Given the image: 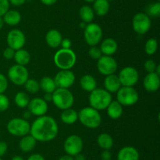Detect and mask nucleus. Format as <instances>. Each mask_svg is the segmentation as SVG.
Listing matches in <instances>:
<instances>
[{
    "label": "nucleus",
    "instance_id": "obj_37",
    "mask_svg": "<svg viewBox=\"0 0 160 160\" xmlns=\"http://www.w3.org/2000/svg\"><path fill=\"white\" fill-rule=\"evenodd\" d=\"M88 55L92 59L98 60L102 56V53L101 50H100V48H98L96 45H95V46L90 47V49L88 50Z\"/></svg>",
    "mask_w": 160,
    "mask_h": 160
},
{
    "label": "nucleus",
    "instance_id": "obj_38",
    "mask_svg": "<svg viewBox=\"0 0 160 160\" xmlns=\"http://www.w3.org/2000/svg\"><path fill=\"white\" fill-rule=\"evenodd\" d=\"M156 67H157V64H156V62L152 59L147 60L145 62V64H144L145 70L148 73H152V72H155Z\"/></svg>",
    "mask_w": 160,
    "mask_h": 160
},
{
    "label": "nucleus",
    "instance_id": "obj_7",
    "mask_svg": "<svg viewBox=\"0 0 160 160\" xmlns=\"http://www.w3.org/2000/svg\"><path fill=\"white\" fill-rule=\"evenodd\" d=\"M31 124L27 119L22 118H14L9 120L7 124V130L11 135L16 136H23L30 133Z\"/></svg>",
    "mask_w": 160,
    "mask_h": 160
},
{
    "label": "nucleus",
    "instance_id": "obj_12",
    "mask_svg": "<svg viewBox=\"0 0 160 160\" xmlns=\"http://www.w3.org/2000/svg\"><path fill=\"white\" fill-rule=\"evenodd\" d=\"M97 67L102 75L107 76L112 74H115L117 69V63L112 56L102 55L98 60Z\"/></svg>",
    "mask_w": 160,
    "mask_h": 160
},
{
    "label": "nucleus",
    "instance_id": "obj_50",
    "mask_svg": "<svg viewBox=\"0 0 160 160\" xmlns=\"http://www.w3.org/2000/svg\"><path fill=\"white\" fill-rule=\"evenodd\" d=\"M58 160H73V157L68 155H65L61 156Z\"/></svg>",
    "mask_w": 160,
    "mask_h": 160
},
{
    "label": "nucleus",
    "instance_id": "obj_47",
    "mask_svg": "<svg viewBox=\"0 0 160 160\" xmlns=\"http://www.w3.org/2000/svg\"><path fill=\"white\" fill-rule=\"evenodd\" d=\"M40 1L45 6H52L57 2V0H40Z\"/></svg>",
    "mask_w": 160,
    "mask_h": 160
},
{
    "label": "nucleus",
    "instance_id": "obj_4",
    "mask_svg": "<svg viewBox=\"0 0 160 160\" xmlns=\"http://www.w3.org/2000/svg\"><path fill=\"white\" fill-rule=\"evenodd\" d=\"M77 56L71 49H60L54 56V63L60 70H70L75 65Z\"/></svg>",
    "mask_w": 160,
    "mask_h": 160
},
{
    "label": "nucleus",
    "instance_id": "obj_57",
    "mask_svg": "<svg viewBox=\"0 0 160 160\" xmlns=\"http://www.w3.org/2000/svg\"><path fill=\"white\" fill-rule=\"evenodd\" d=\"M159 0H158V2H159Z\"/></svg>",
    "mask_w": 160,
    "mask_h": 160
},
{
    "label": "nucleus",
    "instance_id": "obj_35",
    "mask_svg": "<svg viewBox=\"0 0 160 160\" xmlns=\"http://www.w3.org/2000/svg\"><path fill=\"white\" fill-rule=\"evenodd\" d=\"M145 13L148 17H158L160 15V3L156 2V3H151L148 5L146 8V13Z\"/></svg>",
    "mask_w": 160,
    "mask_h": 160
},
{
    "label": "nucleus",
    "instance_id": "obj_43",
    "mask_svg": "<svg viewBox=\"0 0 160 160\" xmlns=\"http://www.w3.org/2000/svg\"><path fill=\"white\" fill-rule=\"evenodd\" d=\"M8 149V145L5 141H0V157L3 156L6 153Z\"/></svg>",
    "mask_w": 160,
    "mask_h": 160
},
{
    "label": "nucleus",
    "instance_id": "obj_27",
    "mask_svg": "<svg viewBox=\"0 0 160 160\" xmlns=\"http://www.w3.org/2000/svg\"><path fill=\"white\" fill-rule=\"evenodd\" d=\"M61 120L63 123L67 125H71L75 123L78 119V112L75 111L74 109L67 108V109L62 110V112L61 113Z\"/></svg>",
    "mask_w": 160,
    "mask_h": 160
},
{
    "label": "nucleus",
    "instance_id": "obj_45",
    "mask_svg": "<svg viewBox=\"0 0 160 160\" xmlns=\"http://www.w3.org/2000/svg\"><path fill=\"white\" fill-rule=\"evenodd\" d=\"M27 160H45V159L43 157V155H42L41 154L34 153L30 155Z\"/></svg>",
    "mask_w": 160,
    "mask_h": 160
},
{
    "label": "nucleus",
    "instance_id": "obj_28",
    "mask_svg": "<svg viewBox=\"0 0 160 160\" xmlns=\"http://www.w3.org/2000/svg\"><path fill=\"white\" fill-rule=\"evenodd\" d=\"M97 143L103 150H109L113 146L114 141L110 134L107 133H102L98 135L97 138Z\"/></svg>",
    "mask_w": 160,
    "mask_h": 160
},
{
    "label": "nucleus",
    "instance_id": "obj_16",
    "mask_svg": "<svg viewBox=\"0 0 160 160\" xmlns=\"http://www.w3.org/2000/svg\"><path fill=\"white\" fill-rule=\"evenodd\" d=\"M29 111L31 115L36 116L45 115L48 111V104L44 99L40 97H35L30 100L28 106Z\"/></svg>",
    "mask_w": 160,
    "mask_h": 160
},
{
    "label": "nucleus",
    "instance_id": "obj_30",
    "mask_svg": "<svg viewBox=\"0 0 160 160\" xmlns=\"http://www.w3.org/2000/svg\"><path fill=\"white\" fill-rule=\"evenodd\" d=\"M79 15L82 22L85 24L92 23L95 17V13L93 9L89 6H81L79 10Z\"/></svg>",
    "mask_w": 160,
    "mask_h": 160
},
{
    "label": "nucleus",
    "instance_id": "obj_53",
    "mask_svg": "<svg viewBox=\"0 0 160 160\" xmlns=\"http://www.w3.org/2000/svg\"><path fill=\"white\" fill-rule=\"evenodd\" d=\"M4 25V20H3L2 17H0V29H2Z\"/></svg>",
    "mask_w": 160,
    "mask_h": 160
},
{
    "label": "nucleus",
    "instance_id": "obj_34",
    "mask_svg": "<svg viewBox=\"0 0 160 160\" xmlns=\"http://www.w3.org/2000/svg\"><path fill=\"white\" fill-rule=\"evenodd\" d=\"M158 49V42L154 38L148 39L145 45V52L148 55H153L156 53Z\"/></svg>",
    "mask_w": 160,
    "mask_h": 160
},
{
    "label": "nucleus",
    "instance_id": "obj_51",
    "mask_svg": "<svg viewBox=\"0 0 160 160\" xmlns=\"http://www.w3.org/2000/svg\"><path fill=\"white\" fill-rule=\"evenodd\" d=\"M31 113L29 111H25L24 114H23V118H24V119H29V118L31 117Z\"/></svg>",
    "mask_w": 160,
    "mask_h": 160
},
{
    "label": "nucleus",
    "instance_id": "obj_55",
    "mask_svg": "<svg viewBox=\"0 0 160 160\" xmlns=\"http://www.w3.org/2000/svg\"><path fill=\"white\" fill-rule=\"evenodd\" d=\"M108 2H112V1H113V0H107Z\"/></svg>",
    "mask_w": 160,
    "mask_h": 160
},
{
    "label": "nucleus",
    "instance_id": "obj_9",
    "mask_svg": "<svg viewBox=\"0 0 160 160\" xmlns=\"http://www.w3.org/2000/svg\"><path fill=\"white\" fill-rule=\"evenodd\" d=\"M8 77L13 84L23 86L29 78V72L25 66L14 64L8 70Z\"/></svg>",
    "mask_w": 160,
    "mask_h": 160
},
{
    "label": "nucleus",
    "instance_id": "obj_32",
    "mask_svg": "<svg viewBox=\"0 0 160 160\" xmlns=\"http://www.w3.org/2000/svg\"><path fill=\"white\" fill-rule=\"evenodd\" d=\"M30 97L27 93L19 92L16 94L14 97V101L15 104L20 108H24L28 106V104L30 102Z\"/></svg>",
    "mask_w": 160,
    "mask_h": 160
},
{
    "label": "nucleus",
    "instance_id": "obj_13",
    "mask_svg": "<svg viewBox=\"0 0 160 160\" xmlns=\"http://www.w3.org/2000/svg\"><path fill=\"white\" fill-rule=\"evenodd\" d=\"M122 86H134L139 79L138 71L133 67H125L120 71L118 75Z\"/></svg>",
    "mask_w": 160,
    "mask_h": 160
},
{
    "label": "nucleus",
    "instance_id": "obj_3",
    "mask_svg": "<svg viewBox=\"0 0 160 160\" xmlns=\"http://www.w3.org/2000/svg\"><path fill=\"white\" fill-rule=\"evenodd\" d=\"M88 100L92 108L100 111L106 109L112 101V95L105 89L96 88L91 92Z\"/></svg>",
    "mask_w": 160,
    "mask_h": 160
},
{
    "label": "nucleus",
    "instance_id": "obj_14",
    "mask_svg": "<svg viewBox=\"0 0 160 160\" xmlns=\"http://www.w3.org/2000/svg\"><path fill=\"white\" fill-rule=\"evenodd\" d=\"M57 88L69 89L75 82V75L70 70H60L54 78Z\"/></svg>",
    "mask_w": 160,
    "mask_h": 160
},
{
    "label": "nucleus",
    "instance_id": "obj_5",
    "mask_svg": "<svg viewBox=\"0 0 160 160\" xmlns=\"http://www.w3.org/2000/svg\"><path fill=\"white\" fill-rule=\"evenodd\" d=\"M54 104L61 110L70 108L74 102L73 93L68 89L56 88L52 93V100Z\"/></svg>",
    "mask_w": 160,
    "mask_h": 160
},
{
    "label": "nucleus",
    "instance_id": "obj_29",
    "mask_svg": "<svg viewBox=\"0 0 160 160\" xmlns=\"http://www.w3.org/2000/svg\"><path fill=\"white\" fill-rule=\"evenodd\" d=\"M13 58L17 64L25 66L29 64L30 61H31V55H30L29 52L27 51L26 50L20 49V50H16Z\"/></svg>",
    "mask_w": 160,
    "mask_h": 160
},
{
    "label": "nucleus",
    "instance_id": "obj_42",
    "mask_svg": "<svg viewBox=\"0 0 160 160\" xmlns=\"http://www.w3.org/2000/svg\"><path fill=\"white\" fill-rule=\"evenodd\" d=\"M101 160H111L112 159V154L109 150H103L100 155Z\"/></svg>",
    "mask_w": 160,
    "mask_h": 160
},
{
    "label": "nucleus",
    "instance_id": "obj_40",
    "mask_svg": "<svg viewBox=\"0 0 160 160\" xmlns=\"http://www.w3.org/2000/svg\"><path fill=\"white\" fill-rule=\"evenodd\" d=\"M8 87V80L4 75L0 73V93H3Z\"/></svg>",
    "mask_w": 160,
    "mask_h": 160
},
{
    "label": "nucleus",
    "instance_id": "obj_54",
    "mask_svg": "<svg viewBox=\"0 0 160 160\" xmlns=\"http://www.w3.org/2000/svg\"><path fill=\"white\" fill-rule=\"evenodd\" d=\"M84 1L87 2V3H93V2L95 1V0H84Z\"/></svg>",
    "mask_w": 160,
    "mask_h": 160
},
{
    "label": "nucleus",
    "instance_id": "obj_11",
    "mask_svg": "<svg viewBox=\"0 0 160 160\" xmlns=\"http://www.w3.org/2000/svg\"><path fill=\"white\" fill-rule=\"evenodd\" d=\"M151 25V19L145 13H138L133 17L132 27L137 34H146L150 30Z\"/></svg>",
    "mask_w": 160,
    "mask_h": 160
},
{
    "label": "nucleus",
    "instance_id": "obj_56",
    "mask_svg": "<svg viewBox=\"0 0 160 160\" xmlns=\"http://www.w3.org/2000/svg\"><path fill=\"white\" fill-rule=\"evenodd\" d=\"M0 160H2V158H1V157H0Z\"/></svg>",
    "mask_w": 160,
    "mask_h": 160
},
{
    "label": "nucleus",
    "instance_id": "obj_15",
    "mask_svg": "<svg viewBox=\"0 0 160 160\" xmlns=\"http://www.w3.org/2000/svg\"><path fill=\"white\" fill-rule=\"evenodd\" d=\"M6 42L9 47L16 51L23 48L26 42V38L23 31L19 29H12L7 34Z\"/></svg>",
    "mask_w": 160,
    "mask_h": 160
},
{
    "label": "nucleus",
    "instance_id": "obj_20",
    "mask_svg": "<svg viewBox=\"0 0 160 160\" xmlns=\"http://www.w3.org/2000/svg\"><path fill=\"white\" fill-rule=\"evenodd\" d=\"M118 45L115 39L108 38L102 42L100 45V50H101L102 55L105 56H112L117 52Z\"/></svg>",
    "mask_w": 160,
    "mask_h": 160
},
{
    "label": "nucleus",
    "instance_id": "obj_23",
    "mask_svg": "<svg viewBox=\"0 0 160 160\" xmlns=\"http://www.w3.org/2000/svg\"><path fill=\"white\" fill-rule=\"evenodd\" d=\"M106 109L108 115L112 119H118L123 115V106L117 100H112Z\"/></svg>",
    "mask_w": 160,
    "mask_h": 160
},
{
    "label": "nucleus",
    "instance_id": "obj_52",
    "mask_svg": "<svg viewBox=\"0 0 160 160\" xmlns=\"http://www.w3.org/2000/svg\"><path fill=\"white\" fill-rule=\"evenodd\" d=\"M11 160H25V159L23 158V157L20 156V155H15V156L12 157Z\"/></svg>",
    "mask_w": 160,
    "mask_h": 160
},
{
    "label": "nucleus",
    "instance_id": "obj_36",
    "mask_svg": "<svg viewBox=\"0 0 160 160\" xmlns=\"http://www.w3.org/2000/svg\"><path fill=\"white\" fill-rule=\"evenodd\" d=\"M9 107V100L4 93H0V112L6 111Z\"/></svg>",
    "mask_w": 160,
    "mask_h": 160
},
{
    "label": "nucleus",
    "instance_id": "obj_18",
    "mask_svg": "<svg viewBox=\"0 0 160 160\" xmlns=\"http://www.w3.org/2000/svg\"><path fill=\"white\" fill-rule=\"evenodd\" d=\"M139 158L138 151L132 146L122 147L117 154V160H139Z\"/></svg>",
    "mask_w": 160,
    "mask_h": 160
},
{
    "label": "nucleus",
    "instance_id": "obj_46",
    "mask_svg": "<svg viewBox=\"0 0 160 160\" xmlns=\"http://www.w3.org/2000/svg\"><path fill=\"white\" fill-rule=\"evenodd\" d=\"M9 4L14 6H20L26 3V0H9Z\"/></svg>",
    "mask_w": 160,
    "mask_h": 160
},
{
    "label": "nucleus",
    "instance_id": "obj_49",
    "mask_svg": "<svg viewBox=\"0 0 160 160\" xmlns=\"http://www.w3.org/2000/svg\"><path fill=\"white\" fill-rule=\"evenodd\" d=\"M73 160H86V157L83 154L80 153L73 156Z\"/></svg>",
    "mask_w": 160,
    "mask_h": 160
},
{
    "label": "nucleus",
    "instance_id": "obj_41",
    "mask_svg": "<svg viewBox=\"0 0 160 160\" xmlns=\"http://www.w3.org/2000/svg\"><path fill=\"white\" fill-rule=\"evenodd\" d=\"M14 54H15V50L9 46L5 49V50L3 51V56L6 60L12 59L14 57Z\"/></svg>",
    "mask_w": 160,
    "mask_h": 160
},
{
    "label": "nucleus",
    "instance_id": "obj_10",
    "mask_svg": "<svg viewBox=\"0 0 160 160\" xmlns=\"http://www.w3.org/2000/svg\"><path fill=\"white\" fill-rule=\"evenodd\" d=\"M84 143L81 137L78 135L73 134L67 136L63 144V149L67 155L70 156H75L81 153Z\"/></svg>",
    "mask_w": 160,
    "mask_h": 160
},
{
    "label": "nucleus",
    "instance_id": "obj_2",
    "mask_svg": "<svg viewBox=\"0 0 160 160\" xmlns=\"http://www.w3.org/2000/svg\"><path fill=\"white\" fill-rule=\"evenodd\" d=\"M78 119L83 125L90 129L98 128L102 122L100 113L92 107L82 108L78 113Z\"/></svg>",
    "mask_w": 160,
    "mask_h": 160
},
{
    "label": "nucleus",
    "instance_id": "obj_33",
    "mask_svg": "<svg viewBox=\"0 0 160 160\" xmlns=\"http://www.w3.org/2000/svg\"><path fill=\"white\" fill-rule=\"evenodd\" d=\"M23 86H24L25 89L28 93L32 94L36 93L40 89L39 83L38 81H36L35 79H33V78H28L26 81V83L23 84Z\"/></svg>",
    "mask_w": 160,
    "mask_h": 160
},
{
    "label": "nucleus",
    "instance_id": "obj_39",
    "mask_svg": "<svg viewBox=\"0 0 160 160\" xmlns=\"http://www.w3.org/2000/svg\"><path fill=\"white\" fill-rule=\"evenodd\" d=\"M9 9V0H0V17H3Z\"/></svg>",
    "mask_w": 160,
    "mask_h": 160
},
{
    "label": "nucleus",
    "instance_id": "obj_26",
    "mask_svg": "<svg viewBox=\"0 0 160 160\" xmlns=\"http://www.w3.org/2000/svg\"><path fill=\"white\" fill-rule=\"evenodd\" d=\"M2 18L4 20V23H6V24L9 26H15L18 24L21 20V15L18 11L14 10V9H12V10L9 9L3 15Z\"/></svg>",
    "mask_w": 160,
    "mask_h": 160
},
{
    "label": "nucleus",
    "instance_id": "obj_25",
    "mask_svg": "<svg viewBox=\"0 0 160 160\" xmlns=\"http://www.w3.org/2000/svg\"><path fill=\"white\" fill-rule=\"evenodd\" d=\"M93 10L95 14L98 16L102 17V16L106 15L109 10V2L107 0H95L93 2Z\"/></svg>",
    "mask_w": 160,
    "mask_h": 160
},
{
    "label": "nucleus",
    "instance_id": "obj_48",
    "mask_svg": "<svg viewBox=\"0 0 160 160\" xmlns=\"http://www.w3.org/2000/svg\"><path fill=\"white\" fill-rule=\"evenodd\" d=\"M43 99L46 102L52 101V93H45Z\"/></svg>",
    "mask_w": 160,
    "mask_h": 160
},
{
    "label": "nucleus",
    "instance_id": "obj_8",
    "mask_svg": "<svg viewBox=\"0 0 160 160\" xmlns=\"http://www.w3.org/2000/svg\"><path fill=\"white\" fill-rule=\"evenodd\" d=\"M84 39L90 46L97 45L102 38V29L98 24L89 23L84 28Z\"/></svg>",
    "mask_w": 160,
    "mask_h": 160
},
{
    "label": "nucleus",
    "instance_id": "obj_19",
    "mask_svg": "<svg viewBox=\"0 0 160 160\" xmlns=\"http://www.w3.org/2000/svg\"><path fill=\"white\" fill-rule=\"evenodd\" d=\"M104 86L106 91L112 93H117L120 89L122 85L119 79L118 75L112 74L106 76L104 80Z\"/></svg>",
    "mask_w": 160,
    "mask_h": 160
},
{
    "label": "nucleus",
    "instance_id": "obj_17",
    "mask_svg": "<svg viewBox=\"0 0 160 160\" xmlns=\"http://www.w3.org/2000/svg\"><path fill=\"white\" fill-rule=\"evenodd\" d=\"M143 86L145 90L150 93H154L159 89L160 77L155 72L148 73L143 80Z\"/></svg>",
    "mask_w": 160,
    "mask_h": 160
},
{
    "label": "nucleus",
    "instance_id": "obj_6",
    "mask_svg": "<svg viewBox=\"0 0 160 160\" xmlns=\"http://www.w3.org/2000/svg\"><path fill=\"white\" fill-rule=\"evenodd\" d=\"M117 98L122 106H132L138 102L139 95L132 86H121L117 92Z\"/></svg>",
    "mask_w": 160,
    "mask_h": 160
},
{
    "label": "nucleus",
    "instance_id": "obj_31",
    "mask_svg": "<svg viewBox=\"0 0 160 160\" xmlns=\"http://www.w3.org/2000/svg\"><path fill=\"white\" fill-rule=\"evenodd\" d=\"M39 86H40V89H42L45 93H52L57 88L54 79L48 76L43 77L40 80Z\"/></svg>",
    "mask_w": 160,
    "mask_h": 160
},
{
    "label": "nucleus",
    "instance_id": "obj_21",
    "mask_svg": "<svg viewBox=\"0 0 160 160\" xmlns=\"http://www.w3.org/2000/svg\"><path fill=\"white\" fill-rule=\"evenodd\" d=\"M62 35L58 30L51 29L45 35V42L52 48H57L62 42Z\"/></svg>",
    "mask_w": 160,
    "mask_h": 160
},
{
    "label": "nucleus",
    "instance_id": "obj_24",
    "mask_svg": "<svg viewBox=\"0 0 160 160\" xmlns=\"http://www.w3.org/2000/svg\"><path fill=\"white\" fill-rule=\"evenodd\" d=\"M81 87L87 92H92L97 88V82L91 75H84L80 79Z\"/></svg>",
    "mask_w": 160,
    "mask_h": 160
},
{
    "label": "nucleus",
    "instance_id": "obj_1",
    "mask_svg": "<svg viewBox=\"0 0 160 160\" xmlns=\"http://www.w3.org/2000/svg\"><path fill=\"white\" fill-rule=\"evenodd\" d=\"M59 126L52 116L42 115L33 122L30 129V134L37 141L48 142L56 137Z\"/></svg>",
    "mask_w": 160,
    "mask_h": 160
},
{
    "label": "nucleus",
    "instance_id": "obj_22",
    "mask_svg": "<svg viewBox=\"0 0 160 160\" xmlns=\"http://www.w3.org/2000/svg\"><path fill=\"white\" fill-rule=\"evenodd\" d=\"M36 143H37V141L31 134H28L22 136L19 142V147L22 152H29L35 147Z\"/></svg>",
    "mask_w": 160,
    "mask_h": 160
},
{
    "label": "nucleus",
    "instance_id": "obj_44",
    "mask_svg": "<svg viewBox=\"0 0 160 160\" xmlns=\"http://www.w3.org/2000/svg\"><path fill=\"white\" fill-rule=\"evenodd\" d=\"M71 45V41L69 39H62V42H61L60 44V45L62 46V49H70Z\"/></svg>",
    "mask_w": 160,
    "mask_h": 160
}]
</instances>
